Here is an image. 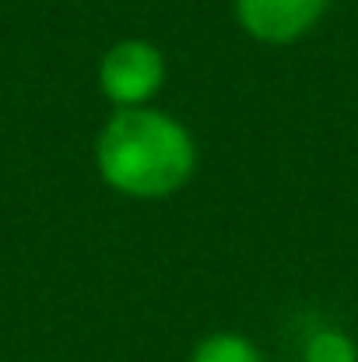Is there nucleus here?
I'll list each match as a JSON object with an SVG mask.
<instances>
[{
	"label": "nucleus",
	"mask_w": 358,
	"mask_h": 362,
	"mask_svg": "<svg viewBox=\"0 0 358 362\" xmlns=\"http://www.w3.org/2000/svg\"><path fill=\"white\" fill-rule=\"evenodd\" d=\"M102 183L130 201H165L197 173V141L165 110H117L95 137Z\"/></svg>",
	"instance_id": "obj_1"
},
{
	"label": "nucleus",
	"mask_w": 358,
	"mask_h": 362,
	"mask_svg": "<svg viewBox=\"0 0 358 362\" xmlns=\"http://www.w3.org/2000/svg\"><path fill=\"white\" fill-rule=\"evenodd\" d=\"M165 85V53L148 39H119L99 60V92L117 110L148 106Z\"/></svg>",
	"instance_id": "obj_2"
},
{
	"label": "nucleus",
	"mask_w": 358,
	"mask_h": 362,
	"mask_svg": "<svg viewBox=\"0 0 358 362\" xmlns=\"http://www.w3.org/2000/svg\"><path fill=\"white\" fill-rule=\"evenodd\" d=\"M327 11V0H232L236 25L263 46H292L306 39Z\"/></svg>",
	"instance_id": "obj_3"
},
{
	"label": "nucleus",
	"mask_w": 358,
	"mask_h": 362,
	"mask_svg": "<svg viewBox=\"0 0 358 362\" xmlns=\"http://www.w3.org/2000/svg\"><path fill=\"white\" fill-rule=\"evenodd\" d=\"M190 362H263L256 345L249 338H242L236 331H215L208 338L197 341Z\"/></svg>",
	"instance_id": "obj_4"
},
{
	"label": "nucleus",
	"mask_w": 358,
	"mask_h": 362,
	"mask_svg": "<svg viewBox=\"0 0 358 362\" xmlns=\"http://www.w3.org/2000/svg\"><path fill=\"white\" fill-rule=\"evenodd\" d=\"M302 362H358V345L341 327H320L306 338Z\"/></svg>",
	"instance_id": "obj_5"
}]
</instances>
